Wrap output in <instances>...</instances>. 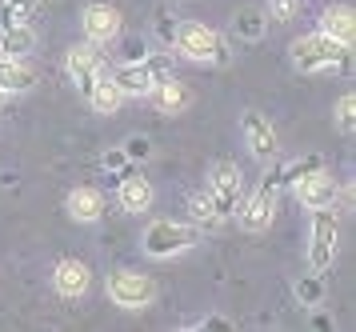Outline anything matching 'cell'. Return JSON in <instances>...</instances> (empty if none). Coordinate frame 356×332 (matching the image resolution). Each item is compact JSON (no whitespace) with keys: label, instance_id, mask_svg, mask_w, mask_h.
<instances>
[{"label":"cell","instance_id":"obj_1","mask_svg":"<svg viewBox=\"0 0 356 332\" xmlns=\"http://www.w3.org/2000/svg\"><path fill=\"white\" fill-rule=\"evenodd\" d=\"M289 52H292V64L300 72H332V68H348L353 64L348 45H340L332 36H324V32H312V36L292 40Z\"/></svg>","mask_w":356,"mask_h":332},{"label":"cell","instance_id":"obj_2","mask_svg":"<svg viewBox=\"0 0 356 332\" xmlns=\"http://www.w3.org/2000/svg\"><path fill=\"white\" fill-rule=\"evenodd\" d=\"M164 77H172V61L168 56H136V61H124L120 68H113L116 88L129 96H148Z\"/></svg>","mask_w":356,"mask_h":332},{"label":"cell","instance_id":"obj_3","mask_svg":"<svg viewBox=\"0 0 356 332\" xmlns=\"http://www.w3.org/2000/svg\"><path fill=\"white\" fill-rule=\"evenodd\" d=\"M200 244V228L196 224H180V221H152L145 228V253L152 260H168L180 256Z\"/></svg>","mask_w":356,"mask_h":332},{"label":"cell","instance_id":"obj_4","mask_svg":"<svg viewBox=\"0 0 356 332\" xmlns=\"http://www.w3.org/2000/svg\"><path fill=\"white\" fill-rule=\"evenodd\" d=\"M177 48H180V56H188V61H196V64H228L232 61L228 40L220 32L204 29V24H180Z\"/></svg>","mask_w":356,"mask_h":332},{"label":"cell","instance_id":"obj_5","mask_svg":"<svg viewBox=\"0 0 356 332\" xmlns=\"http://www.w3.org/2000/svg\"><path fill=\"white\" fill-rule=\"evenodd\" d=\"M340 253V221L332 208H316L312 212V237H308V269L328 272Z\"/></svg>","mask_w":356,"mask_h":332},{"label":"cell","instance_id":"obj_6","mask_svg":"<svg viewBox=\"0 0 356 332\" xmlns=\"http://www.w3.org/2000/svg\"><path fill=\"white\" fill-rule=\"evenodd\" d=\"M241 192H244V173L232 164V160H220V164L209 173L204 196H209L212 208H216V212L228 221V216L236 212V205H241Z\"/></svg>","mask_w":356,"mask_h":332},{"label":"cell","instance_id":"obj_7","mask_svg":"<svg viewBox=\"0 0 356 332\" xmlns=\"http://www.w3.org/2000/svg\"><path fill=\"white\" fill-rule=\"evenodd\" d=\"M276 205H280V180H264L244 205H236V216H241V228H248V232H264L268 224H273L276 216Z\"/></svg>","mask_w":356,"mask_h":332},{"label":"cell","instance_id":"obj_8","mask_svg":"<svg viewBox=\"0 0 356 332\" xmlns=\"http://www.w3.org/2000/svg\"><path fill=\"white\" fill-rule=\"evenodd\" d=\"M108 297H113V304H120V308H145V304H152V297H156V285H152V276H145V272L124 269L108 280Z\"/></svg>","mask_w":356,"mask_h":332},{"label":"cell","instance_id":"obj_9","mask_svg":"<svg viewBox=\"0 0 356 332\" xmlns=\"http://www.w3.org/2000/svg\"><path fill=\"white\" fill-rule=\"evenodd\" d=\"M241 128H244V144H248V152H252V157H257L260 164H268V160L280 157V141H276V128L268 125V116H264V112L248 109V112H244V120H241Z\"/></svg>","mask_w":356,"mask_h":332},{"label":"cell","instance_id":"obj_10","mask_svg":"<svg viewBox=\"0 0 356 332\" xmlns=\"http://www.w3.org/2000/svg\"><path fill=\"white\" fill-rule=\"evenodd\" d=\"M292 189H296V200H300L308 212H316V208H337V200H340V180H332L324 168L300 176Z\"/></svg>","mask_w":356,"mask_h":332},{"label":"cell","instance_id":"obj_11","mask_svg":"<svg viewBox=\"0 0 356 332\" xmlns=\"http://www.w3.org/2000/svg\"><path fill=\"white\" fill-rule=\"evenodd\" d=\"M81 29L84 36H88V45H113L116 36H120V13H116L113 4H88L81 16Z\"/></svg>","mask_w":356,"mask_h":332},{"label":"cell","instance_id":"obj_12","mask_svg":"<svg viewBox=\"0 0 356 332\" xmlns=\"http://www.w3.org/2000/svg\"><path fill=\"white\" fill-rule=\"evenodd\" d=\"M68 80L81 88V96H88V88H92V80H97V72L104 68V56L97 52V45H72L68 48Z\"/></svg>","mask_w":356,"mask_h":332},{"label":"cell","instance_id":"obj_13","mask_svg":"<svg viewBox=\"0 0 356 332\" xmlns=\"http://www.w3.org/2000/svg\"><path fill=\"white\" fill-rule=\"evenodd\" d=\"M88 280H92V272H88V264L84 260H60L56 269H52V285H56V292L65 297V301H76V297H84L88 292Z\"/></svg>","mask_w":356,"mask_h":332},{"label":"cell","instance_id":"obj_14","mask_svg":"<svg viewBox=\"0 0 356 332\" xmlns=\"http://www.w3.org/2000/svg\"><path fill=\"white\" fill-rule=\"evenodd\" d=\"M84 100H88L97 112H116L120 104H124V93L116 88L113 68H108V64L97 72V80H92V88H88V96H84Z\"/></svg>","mask_w":356,"mask_h":332},{"label":"cell","instance_id":"obj_15","mask_svg":"<svg viewBox=\"0 0 356 332\" xmlns=\"http://www.w3.org/2000/svg\"><path fill=\"white\" fill-rule=\"evenodd\" d=\"M120 208L124 212H132V216H140V212H148L152 208V184H148L145 176H120Z\"/></svg>","mask_w":356,"mask_h":332},{"label":"cell","instance_id":"obj_16","mask_svg":"<svg viewBox=\"0 0 356 332\" xmlns=\"http://www.w3.org/2000/svg\"><path fill=\"white\" fill-rule=\"evenodd\" d=\"M65 208H68V216H72V221L92 224V221L104 216V196H100L97 189H72V192H68V200H65Z\"/></svg>","mask_w":356,"mask_h":332},{"label":"cell","instance_id":"obj_17","mask_svg":"<svg viewBox=\"0 0 356 332\" xmlns=\"http://www.w3.org/2000/svg\"><path fill=\"white\" fill-rule=\"evenodd\" d=\"M33 48H36V29L33 24H8V29H0V56L24 61Z\"/></svg>","mask_w":356,"mask_h":332},{"label":"cell","instance_id":"obj_18","mask_svg":"<svg viewBox=\"0 0 356 332\" xmlns=\"http://www.w3.org/2000/svg\"><path fill=\"white\" fill-rule=\"evenodd\" d=\"M148 96H152V104H156V109H161L164 116H177V112L188 109V88H184V84H180L177 77H164Z\"/></svg>","mask_w":356,"mask_h":332},{"label":"cell","instance_id":"obj_19","mask_svg":"<svg viewBox=\"0 0 356 332\" xmlns=\"http://www.w3.org/2000/svg\"><path fill=\"white\" fill-rule=\"evenodd\" d=\"M316 32L332 36V40H340V45H353V32H356V24H353V8H348V4H332V8H324L321 29H316Z\"/></svg>","mask_w":356,"mask_h":332},{"label":"cell","instance_id":"obj_20","mask_svg":"<svg viewBox=\"0 0 356 332\" xmlns=\"http://www.w3.org/2000/svg\"><path fill=\"white\" fill-rule=\"evenodd\" d=\"M36 84V72L29 68L24 61H13V56H0V88L8 96H17V93H29Z\"/></svg>","mask_w":356,"mask_h":332},{"label":"cell","instance_id":"obj_21","mask_svg":"<svg viewBox=\"0 0 356 332\" xmlns=\"http://www.w3.org/2000/svg\"><path fill=\"white\" fill-rule=\"evenodd\" d=\"M44 0H0V29L8 24H33Z\"/></svg>","mask_w":356,"mask_h":332},{"label":"cell","instance_id":"obj_22","mask_svg":"<svg viewBox=\"0 0 356 332\" xmlns=\"http://www.w3.org/2000/svg\"><path fill=\"white\" fill-rule=\"evenodd\" d=\"M188 212H193L196 228H220V224H225V216H220V212L212 208V200H209V196H204V192H200V196H193V200H188Z\"/></svg>","mask_w":356,"mask_h":332},{"label":"cell","instance_id":"obj_23","mask_svg":"<svg viewBox=\"0 0 356 332\" xmlns=\"http://www.w3.org/2000/svg\"><path fill=\"white\" fill-rule=\"evenodd\" d=\"M264 24H268V20H264V13H257V8H241V13H236V32H241L244 40H260V36H264Z\"/></svg>","mask_w":356,"mask_h":332},{"label":"cell","instance_id":"obj_24","mask_svg":"<svg viewBox=\"0 0 356 332\" xmlns=\"http://www.w3.org/2000/svg\"><path fill=\"white\" fill-rule=\"evenodd\" d=\"M316 168H324V160H321V157H305V160H292V164H284V173L276 176V180H280V184H296L300 176L316 173Z\"/></svg>","mask_w":356,"mask_h":332},{"label":"cell","instance_id":"obj_25","mask_svg":"<svg viewBox=\"0 0 356 332\" xmlns=\"http://www.w3.org/2000/svg\"><path fill=\"white\" fill-rule=\"evenodd\" d=\"M296 297H300V304H308V308H316L324 297V285H321V272H312V276H305L300 285H296Z\"/></svg>","mask_w":356,"mask_h":332},{"label":"cell","instance_id":"obj_26","mask_svg":"<svg viewBox=\"0 0 356 332\" xmlns=\"http://www.w3.org/2000/svg\"><path fill=\"white\" fill-rule=\"evenodd\" d=\"M353 112H356V96H353V93H344V96L337 100V125L344 128V132H353V120H356Z\"/></svg>","mask_w":356,"mask_h":332},{"label":"cell","instance_id":"obj_27","mask_svg":"<svg viewBox=\"0 0 356 332\" xmlns=\"http://www.w3.org/2000/svg\"><path fill=\"white\" fill-rule=\"evenodd\" d=\"M124 157L129 160H148L152 157V144H148L145 136H129V141H124Z\"/></svg>","mask_w":356,"mask_h":332},{"label":"cell","instance_id":"obj_28","mask_svg":"<svg viewBox=\"0 0 356 332\" xmlns=\"http://www.w3.org/2000/svg\"><path fill=\"white\" fill-rule=\"evenodd\" d=\"M296 8H300V0H268V16L273 20H289V16H296Z\"/></svg>","mask_w":356,"mask_h":332},{"label":"cell","instance_id":"obj_29","mask_svg":"<svg viewBox=\"0 0 356 332\" xmlns=\"http://www.w3.org/2000/svg\"><path fill=\"white\" fill-rule=\"evenodd\" d=\"M124 160H129V157H124V148H120V152H108V157H104V168H108V173H116Z\"/></svg>","mask_w":356,"mask_h":332},{"label":"cell","instance_id":"obj_30","mask_svg":"<svg viewBox=\"0 0 356 332\" xmlns=\"http://www.w3.org/2000/svg\"><path fill=\"white\" fill-rule=\"evenodd\" d=\"M8 109V93H4V88H0V112Z\"/></svg>","mask_w":356,"mask_h":332}]
</instances>
